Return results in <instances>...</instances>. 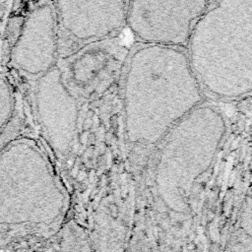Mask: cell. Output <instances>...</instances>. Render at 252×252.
Returning a JSON list of instances; mask_svg holds the SVG:
<instances>
[{
  "mask_svg": "<svg viewBox=\"0 0 252 252\" xmlns=\"http://www.w3.org/2000/svg\"><path fill=\"white\" fill-rule=\"evenodd\" d=\"M123 110L129 143H161L169 131L208 101L185 49L139 44L123 72Z\"/></svg>",
  "mask_w": 252,
  "mask_h": 252,
  "instance_id": "1",
  "label": "cell"
},
{
  "mask_svg": "<svg viewBox=\"0 0 252 252\" xmlns=\"http://www.w3.org/2000/svg\"><path fill=\"white\" fill-rule=\"evenodd\" d=\"M187 55L206 96L236 102L252 96V0L211 1Z\"/></svg>",
  "mask_w": 252,
  "mask_h": 252,
  "instance_id": "2",
  "label": "cell"
},
{
  "mask_svg": "<svg viewBox=\"0 0 252 252\" xmlns=\"http://www.w3.org/2000/svg\"><path fill=\"white\" fill-rule=\"evenodd\" d=\"M234 102L206 101L178 122L160 143L155 185L172 210L184 211L196 182L210 171L230 133Z\"/></svg>",
  "mask_w": 252,
  "mask_h": 252,
  "instance_id": "3",
  "label": "cell"
},
{
  "mask_svg": "<svg viewBox=\"0 0 252 252\" xmlns=\"http://www.w3.org/2000/svg\"><path fill=\"white\" fill-rule=\"evenodd\" d=\"M0 192L2 222L51 221L65 204L62 185L44 153L27 138L2 147Z\"/></svg>",
  "mask_w": 252,
  "mask_h": 252,
  "instance_id": "4",
  "label": "cell"
},
{
  "mask_svg": "<svg viewBox=\"0 0 252 252\" xmlns=\"http://www.w3.org/2000/svg\"><path fill=\"white\" fill-rule=\"evenodd\" d=\"M211 1H128L127 29L140 44L187 49Z\"/></svg>",
  "mask_w": 252,
  "mask_h": 252,
  "instance_id": "5",
  "label": "cell"
},
{
  "mask_svg": "<svg viewBox=\"0 0 252 252\" xmlns=\"http://www.w3.org/2000/svg\"><path fill=\"white\" fill-rule=\"evenodd\" d=\"M128 1H55L60 60L127 28Z\"/></svg>",
  "mask_w": 252,
  "mask_h": 252,
  "instance_id": "6",
  "label": "cell"
},
{
  "mask_svg": "<svg viewBox=\"0 0 252 252\" xmlns=\"http://www.w3.org/2000/svg\"><path fill=\"white\" fill-rule=\"evenodd\" d=\"M59 59L54 2H37L23 19L10 50V64L26 76L38 80L57 66Z\"/></svg>",
  "mask_w": 252,
  "mask_h": 252,
  "instance_id": "7",
  "label": "cell"
},
{
  "mask_svg": "<svg viewBox=\"0 0 252 252\" xmlns=\"http://www.w3.org/2000/svg\"><path fill=\"white\" fill-rule=\"evenodd\" d=\"M129 52L115 38L85 46L61 59L58 66L66 87L77 97L102 94L125 71Z\"/></svg>",
  "mask_w": 252,
  "mask_h": 252,
  "instance_id": "8",
  "label": "cell"
},
{
  "mask_svg": "<svg viewBox=\"0 0 252 252\" xmlns=\"http://www.w3.org/2000/svg\"><path fill=\"white\" fill-rule=\"evenodd\" d=\"M35 107L53 149L61 156L68 155L77 132L79 101L66 87L58 64L36 80Z\"/></svg>",
  "mask_w": 252,
  "mask_h": 252,
  "instance_id": "9",
  "label": "cell"
},
{
  "mask_svg": "<svg viewBox=\"0 0 252 252\" xmlns=\"http://www.w3.org/2000/svg\"><path fill=\"white\" fill-rule=\"evenodd\" d=\"M14 97L8 81L2 75L0 87V119L2 131L12 119L14 113Z\"/></svg>",
  "mask_w": 252,
  "mask_h": 252,
  "instance_id": "10",
  "label": "cell"
},
{
  "mask_svg": "<svg viewBox=\"0 0 252 252\" xmlns=\"http://www.w3.org/2000/svg\"><path fill=\"white\" fill-rule=\"evenodd\" d=\"M234 229L252 239V190L246 195L241 204Z\"/></svg>",
  "mask_w": 252,
  "mask_h": 252,
  "instance_id": "11",
  "label": "cell"
},
{
  "mask_svg": "<svg viewBox=\"0 0 252 252\" xmlns=\"http://www.w3.org/2000/svg\"><path fill=\"white\" fill-rule=\"evenodd\" d=\"M228 252H252V239L238 230H233Z\"/></svg>",
  "mask_w": 252,
  "mask_h": 252,
  "instance_id": "12",
  "label": "cell"
}]
</instances>
